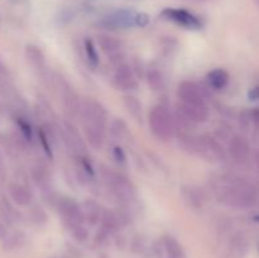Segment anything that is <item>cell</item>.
Wrapping results in <instances>:
<instances>
[{
	"instance_id": "obj_1",
	"label": "cell",
	"mask_w": 259,
	"mask_h": 258,
	"mask_svg": "<svg viewBox=\"0 0 259 258\" xmlns=\"http://www.w3.org/2000/svg\"><path fill=\"white\" fill-rule=\"evenodd\" d=\"M212 191L220 204L234 209H249L259 200L258 187L237 175L225 174L215 179Z\"/></svg>"
},
{
	"instance_id": "obj_2",
	"label": "cell",
	"mask_w": 259,
	"mask_h": 258,
	"mask_svg": "<svg viewBox=\"0 0 259 258\" xmlns=\"http://www.w3.org/2000/svg\"><path fill=\"white\" fill-rule=\"evenodd\" d=\"M80 121L82 133L89 146L101 149L105 144L108 134V111L101 103L94 98L82 99L80 110Z\"/></svg>"
},
{
	"instance_id": "obj_3",
	"label": "cell",
	"mask_w": 259,
	"mask_h": 258,
	"mask_svg": "<svg viewBox=\"0 0 259 258\" xmlns=\"http://www.w3.org/2000/svg\"><path fill=\"white\" fill-rule=\"evenodd\" d=\"M179 146L190 156L199 157L212 163H220L227 158V149L214 137L209 134L181 133L179 136Z\"/></svg>"
},
{
	"instance_id": "obj_4",
	"label": "cell",
	"mask_w": 259,
	"mask_h": 258,
	"mask_svg": "<svg viewBox=\"0 0 259 258\" xmlns=\"http://www.w3.org/2000/svg\"><path fill=\"white\" fill-rule=\"evenodd\" d=\"M56 207L71 237L78 243L86 242L89 238V232L82 206L72 197L63 196L56 200Z\"/></svg>"
},
{
	"instance_id": "obj_5",
	"label": "cell",
	"mask_w": 259,
	"mask_h": 258,
	"mask_svg": "<svg viewBox=\"0 0 259 258\" xmlns=\"http://www.w3.org/2000/svg\"><path fill=\"white\" fill-rule=\"evenodd\" d=\"M100 179L105 189L123 204H132L137 199V187L134 182L126 175L114 171L108 166H100L99 168Z\"/></svg>"
},
{
	"instance_id": "obj_6",
	"label": "cell",
	"mask_w": 259,
	"mask_h": 258,
	"mask_svg": "<svg viewBox=\"0 0 259 258\" xmlns=\"http://www.w3.org/2000/svg\"><path fill=\"white\" fill-rule=\"evenodd\" d=\"M148 124L153 136L161 141H169L176 134V119L163 105H156L151 109L148 114Z\"/></svg>"
},
{
	"instance_id": "obj_7",
	"label": "cell",
	"mask_w": 259,
	"mask_h": 258,
	"mask_svg": "<svg viewBox=\"0 0 259 258\" xmlns=\"http://www.w3.org/2000/svg\"><path fill=\"white\" fill-rule=\"evenodd\" d=\"M53 88H55V90L60 95L63 108V114H65L66 119L72 121L73 119L78 118L80 116L82 100L77 95L75 89L65 78L58 76L57 73H55V83H53Z\"/></svg>"
},
{
	"instance_id": "obj_8",
	"label": "cell",
	"mask_w": 259,
	"mask_h": 258,
	"mask_svg": "<svg viewBox=\"0 0 259 258\" xmlns=\"http://www.w3.org/2000/svg\"><path fill=\"white\" fill-rule=\"evenodd\" d=\"M61 141L63 142L68 152H71L73 157L88 156V142L85 137L81 136L78 129L72 124V121H63L62 126L60 128Z\"/></svg>"
},
{
	"instance_id": "obj_9",
	"label": "cell",
	"mask_w": 259,
	"mask_h": 258,
	"mask_svg": "<svg viewBox=\"0 0 259 258\" xmlns=\"http://www.w3.org/2000/svg\"><path fill=\"white\" fill-rule=\"evenodd\" d=\"M161 17L164 20L175 23L179 27L186 28V29L197 30L202 28L201 19L194 13L182 9V8H166L161 12Z\"/></svg>"
},
{
	"instance_id": "obj_10",
	"label": "cell",
	"mask_w": 259,
	"mask_h": 258,
	"mask_svg": "<svg viewBox=\"0 0 259 258\" xmlns=\"http://www.w3.org/2000/svg\"><path fill=\"white\" fill-rule=\"evenodd\" d=\"M176 94L180 103L187 104V105L207 106L204 90L195 81L185 80L180 82L179 86H177Z\"/></svg>"
},
{
	"instance_id": "obj_11",
	"label": "cell",
	"mask_w": 259,
	"mask_h": 258,
	"mask_svg": "<svg viewBox=\"0 0 259 258\" xmlns=\"http://www.w3.org/2000/svg\"><path fill=\"white\" fill-rule=\"evenodd\" d=\"M99 47L106 58L113 63H121L125 56V47L123 42L110 34H100L98 37Z\"/></svg>"
},
{
	"instance_id": "obj_12",
	"label": "cell",
	"mask_w": 259,
	"mask_h": 258,
	"mask_svg": "<svg viewBox=\"0 0 259 258\" xmlns=\"http://www.w3.org/2000/svg\"><path fill=\"white\" fill-rule=\"evenodd\" d=\"M138 14L131 9H120L111 13L108 17L101 20V25L109 29H118V28H131L137 25Z\"/></svg>"
},
{
	"instance_id": "obj_13",
	"label": "cell",
	"mask_w": 259,
	"mask_h": 258,
	"mask_svg": "<svg viewBox=\"0 0 259 258\" xmlns=\"http://www.w3.org/2000/svg\"><path fill=\"white\" fill-rule=\"evenodd\" d=\"M113 82L121 91H133L138 88L136 71L128 63H119L113 75Z\"/></svg>"
},
{
	"instance_id": "obj_14",
	"label": "cell",
	"mask_w": 259,
	"mask_h": 258,
	"mask_svg": "<svg viewBox=\"0 0 259 258\" xmlns=\"http://www.w3.org/2000/svg\"><path fill=\"white\" fill-rule=\"evenodd\" d=\"M227 154L237 163H245L250 157L249 142L240 134L230 137L229 142H228Z\"/></svg>"
},
{
	"instance_id": "obj_15",
	"label": "cell",
	"mask_w": 259,
	"mask_h": 258,
	"mask_svg": "<svg viewBox=\"0 0 259 258\" xmlns=\"http://www.w3.org/2000/svg\"><path fill=\"white\" fill-rule=\"evenodd\" d=\"M180 195H181L184 202L190 209L201 210L204 209V206L207 202L206 192L201 187L197 186V185H184L180 189Z\"/></svg>"
},
{
	"instance_id": "obj_16",
	"label": "cell",
	"mask_w": 259,
	"mask_h": 258,
	"mask_svg": "<svg viewBox=\"0 0 259 258\" xmlns=\"http://www.w3.org/2000/svg\"><path fill=\"white\" fill-rule=\"evenodd\" d=\"M0 93H2V95L5 96L8 100L17 104V105L24 104V100L20 98L19 93H18L14 83H13L9 70H8L7 66H5L2 61H0Z\"/></svg>"
},
{
	"instance_id": "obj_17",
	"label": "cell",
	"mask_w": 259,
	"mask_h": 258,
	"mask_svg": "<svg viewBox=\"0 0 259 258\" xmlns=\"http://www.w3.org/2000/svg\"><path fill=\"white\" fill-rule=\"evenodd\" d=\"M32 179L34 184L40 189L42 194L47 199L52 200L53 196V187H52V177L51 174L47 171L45 166L37 164L32 168Z\"/></svg>"
},
{
	"instance_id": "obj_18",
	"label": "cell",
	"mask_w": 259,
	"mask_h": 258,
	"mask_svg": "<svg viewBox=\"0 0 259 258\" xmlns=\"http://www.w3.org/2000/svg\"><path fill=\"white\" fill-rule=\"evenodd\" d=\"M9 195L18 206H28L33 200V194L27 184L20 181H13L9 185Z\"/></svg>"
},
{
	"instance_id": "obj_19",
	"label": "cell",
	"mask_w": 259,
	"mask_h": 258,
	"mask_svg": "<svg viewBox=\"0 0 259 258\" xmlns=\"http://www.w3.org/2000/svg\"><path fill=\"white\" fill-rule=\"evenodd\" d=\"M248 252V242L240 233L232 235L225 247L224 258H244Z\"/></svg>"
},
{
	"instance_id": "obj_20",
	"label": "cell",
	"mask_w": 259,
	"mask_h": 258,
	"mask_svg": "<svg viewBox=\"0 0 259 258\" xmlns=\"http://www.w3.org/2000/svg\"><path fill=\"white\" fill-rule=\"evenodd\" d=\"M25 57H27V61L29 62V65L35 71H38L40 75L45 76L48 72L47 65H46L45 53L42 52V50L38 46L28 45L27 48H25Z\"/></svg>"
},
{
	"instance_id": "obj_21",
	"label": "cell",
	"mask_w": 259,
	"mask_h": 258,
	"mask_svg": "<svg viewBox=\"0 0 259 258\" xmlns=\"http://www.w3.org/2000/svg\"><path fill=\"white\" fill-rule=\"evenodd\" d=\"M83 210V215H85V219L88 225H98L101 223V218H103L104 209L101 207V205L99 202H96L95 200H85V201L81 204Z\"/></svg>"
},
{
	"instance_id": "obj_22",
	"label": "cell",
	"mask_w": 259,
	"mask_h": 258,
	"mask_svg": "<svg viewBox=\"0 0 259 258\" xmlns=\"http://www.w3.org/2000/svg\"><path fill=\"white\" fill-rule=\"evenodd\" d=\"M162 248L166 258H186V252L182 244L172 235H163Z\"/></svg>"
},
{
	"instance_id": "obj_23",
	"label": "cell",
	"mask_w": 259,
	"mask_h": 258,
	"mask_svg": "<svg viewBox=\"0 0 259 258\" xmlns=\"http://www.w3.org/2000/svg\"><path fill=\"white\" fill-rule=\"evenodd\" d=\"M230 80L229 72L224 68H214V70L210 71L206 76V81L209 83L210 88H212L214 90H223L228 86Z\"/></svg>"
},
{
	"instance_id": "obj_24",
	"label": "cell",
	"mask_w": 259,
	"mask_h": 258,
	"mask_svg": "<svg viewBox=\"0 0 259 258\" xmlns=\"http://www.w3.org/2000/svg\"><path fill=\"white\" fill-rule=\"evenodd\" d=\"M124 106H125L126 111L136 119L137 121H142L143 115H142V103L138 100V98L133 95L124 96Z\"/></svg>"
},
{
	"instance_id": "obj_25",
	"label": "cell",
	"mask_w": 259,
	"mask_h": 258,
	"mask_svg": "<svg viewBox=\"0 0 259 258\" xmlns=\"http://www.w3.org/2000/svg\"><path fill=\"white\" fill-rule=\"evenodd\" d=\"M146 80L153 91H162L164 89L163 75L157 68H148L146 71Z\"/></svg>"
},
{
	"instance_id": "obj_26",
	"label": "cell",
	"mask_w": 259,
	"mask_h": 258,
	"mask_svg": "<svg viewBox=\"0 0 259 258\" xmlns=\"http://www.w3.org/2000/svg\"><path fill=\"white\" fill-rule=\"evenodd\" d=\"M25 243V234L22 232H14L12 234H8L7 238L3 240V248L5 250H15L18 248L23 247Z\"/></svg>"
},
{
	"instance_id": "obj_27",
	"label": "cell",
	"mask_w": 259,
	"mask_h": 258,
	"mask_svg": "<svg viewBox=\"0 0 259 258\" xmlns=\"http://www.w3.org/2000/svg\"><path fill=\"white\" fill-rule=\"evenodd\" d=\"M110 132L118 141H128V138L131 137L128 125L121 119H115V120L111 121Z\"/></svg>"
},
{
	"instance_id": "obj_28",
	"label": "cell",
	"mask_w": 259,
	"mask_h": 258,
	"mask_svg": "<svg viewBox=\"0 0 259 258\" xmlns=\"http://www.w3.org/2000/svg\"><path fill=\"white\" fill-rule=\"evenodd\" d=\"M83 50H85V57L88 60L89 65L93 66V67H96L99 65V62H100V60H99L98 48H96L94 40L90 39V38H86L83 40Z\"/></svg>"
},
{
	"instance_id": "obj_29",
	"label": "cell",
	"mask_w": 259,
	"mask_h": 258,
	"mask_svg": "<svg viewBox=\"0 0 259 258\" xmlns=\"http://www.w3.org/2000/svg\"><path fill=\"white\" fill-rule=\"evenodd\" d=\"M0 211H2L3 218L8 223H17L20 218L18 210L7 200H2V202H0Z\"/></svg>"
},
{
	"instance_id": "obj_30",
	"label": "cell",
	"mask_w": 259,
	"mask_h": 258,
	"mask_svg": "<svg viewBox=\"0 0 259 258\" xmlns=\"http://www.w3.org/2000/svg\"><path fill=\"white\" fill-rule=\"evenodd\" d=\"M15 121H17V126L19 129V134L25 139L27 142H32L33 139V126L29 121L27 120L23 116H18L15 118Z\"/></svg>"
},
{
	"instance_id": "obj_31",
	"label": "cell",
	"mask_w": 259,
	"mask_h": 258,
	"mask_svg": "<svg viewBox=\"0 0 259 258\" xmlns=\"http://www.w3.org/2000/svg\"><path fill=\"white\" fill-rule=\"evenodd\" d=\"M30 219H32V222L34 223V224L43 225V224H46V223H47L48 217H47V214H46V211L42 209V207L34 206V207H32V209H30Z\"/></svg>"
},
{
	"instance_id": "obj_32",
	"label": "cell",
	"mask_w": 259,
	"mask_h": 258,
	"mask_svg": "<svg viewBox=\"0 0 259 258\" xmlns=\"http://www.w3.org/2000/svg\"><path fill=\"white\" fill-rule=\"evenodd\" d=\"M113 156H114V158H115V161L118 162L119 164H125V162H126V156H125V153H124L123 148H121L120 146L114 147V149H113Z\"/></svg>"
},
{
	"instance_id": "obj_33",
	"label": "cell",
	"mask_w": 259,
	"mask_h": 258,
	"mask_svg": "<svg viewBox=\"0 0 259 258\" xmlns=\"http://www.w3.org/2000/svg\"><path fill=\"white\" fill-rule=\"evenodd\" d=\"M8 232H7V228H5L4 223L0 222V240H4L7 238Z\"/></svg>"
},
{
	"instance_id": "obj_34",
	"label": "cell",
	"mask_w": 259,
	"mask_h": 258,
	"mask_svg": "<svg viewBox=\"0 0 259 258\" xmlns=\"http://www.w3.org/2000/svg\"><path fill=\"white\" fill-rule=\"evenodd\" d=\"M4 176H5V166H4V162H3L2 154H0V180L4 179Z\"/></svg>"
},
{
	"instance_id": "obj_35",
	"label": "cell",
	"mask_w": 259,
	"mask_h": 258,
	"mask_svg": "<svg viewBox=\"0 0 259 258\" xmlns=\"http://www.w3.org/2000/svg\"><path fill=\"white\" fill-rule=\"evenodd\" d=\"M249 96L253 99V100L258 99L259 98V88L252 89V91H250V93H249Z\"/></svg>"
},
{
	"instance_id": "obj_36",
	"label": "cell",
	"mask_w": 259,
	"mask_h": 258,
	"mask_svg": "<svg viewBox=\"0 0 259 258\" xmlns=\"http://www.w3.org/2000/svg\"><path fill=\"white\" fill-rule=\"evenodd\" d=\"M254 162H255V166L259 169V151L255 152V156H254Z\"/></svg>"
},
{
	"instance_id": "obj_37",
	"label": "cell",
	"mask_w": 259,
	"mask_h": 258,
	"mask_svg": "<svg viewBox=\"0 0 259 258\" xmlns=\"http://www.w3.org/2000/svg\"><path fill=\"white\" fill-rule=\"evenodd\" d=\"M255 220H257V222L259 223V215H258V217H255Z\"/></svg>"
}]
</instances>
